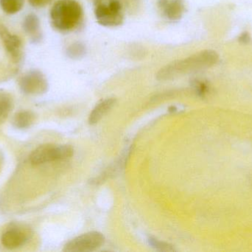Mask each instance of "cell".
I'll return each instance as SVG.
<instances>
[{"label": "cell", "mask_w": 252, "mask_h": 252, "mask_svg": "<svg viewBox=\"0 0 252 252\" xmlns=\"http://www.w3.org/2000/svg\"><path fill=\"white\" fill-rule=\"evenodd\" d=\"M53 0H28L30 4L35 8H41L48 5Z\"/></svg>", "instance_id": "ac0fdd59"}, {"label": "cell", "mask_w": 252, "mask_h": 252, "mask_svg": "<svg viewBox=\"0 0 252 252\" xmlns=\"http://www.w3.org/2000/svg\"><path fill=\"white\" fill-rule=\"evenodd\" d=\"M32 235V230L29 226L21 223H11L1 235V244L7 250H16L25 245Z\"/></svg>", "instance_id": "5b68a950"}, {"label": "cell", "mask_w": 252, "mask_h": 252, "mask_svg": "<svg viewBox=\"0 0 252 252\" xmlns=\"http://www.w3.org/2000/svg\"><path fill=\"white\" fill-rule=\"evenodd\" d=\"M95 4L94 16L100 25L117 27L124 23V5L121 0H109L107 3L101 1Z\"/></svg>", "instance_id": "277c9868"}, {"label": "cell", "mask_w": 252, "mask_h": 252, "mask_svg": "<svg viewBox=\"0 0 252 252\" xmlns=\"http://www.w3.org/2000/svg\"><path fill=\"white\" fill-rule=\"evenodd\" d=\"M87 54V47L85 44L80 41L72 43L66 48V55L73 60H79Z\"/></svg>", "instance_id": "5bb4252c"}, {"label": "cell", "mask_w": 252, "mask_h": 252, "mask_svg": "<svg viewBox=\"0 0 252 252\" xmlns=\"http://www.w3.org/2000/svg\"><path fill=\"white\" fill-rule=\"evenodd\" d=\"M22 27L25 32L31 36L32 42L41 41L42 34L40 28L39 18L34 13L28 14L24 19Z\"/></svg>", "instance_id": "30bf717a"}, {"label": "cell", "mask_w": 252, "mask_h": 252, "mask_svg": "<svg viewBox=\"0 0 252 252\" xmlns=\"http://www.w3.org/2000/svg\"><path fill=\"white\" fill-rule=\"evenodd\" d=\"M13 108V101L10 95L0 92V125L6 121Z\"/></svg>", "instance_id": "4fadbf2b"}, {"label": "cell", "mask_w": 252, "mask_h": 252, "mask_svg": "<svg viewBox=\"0 0 252 252\" xmlns=\"http://www.w3.org/2000/svg\"><path fill=\"white\" fill-rule=\"evenodd\" d=\"M50 21L56 31L72 32L84 21V10L77 0H58L50 10Z\"/></svg>", "instance_id": "7a4b0ae2"}, {"label": "cell", "mask_w": 252, "mask_h": 252, "mask_svg": "<svg viewBox=\"0 0 252 252\" xmlns=\"http://www.w3.org/2000/svg\"><path fill=\"white\" fill-rule=\"evenodd\" d=\"M148 243H149V245L152 248L158 252H169L176 251L174 248H173V246L170 245V244H167V243L158 241L156 238H151V237L148 239Z\"/></svg>", "instance_id": "2e32d148"}, {"label": "cell", "mask_w": 252, "mask_h": 252, "mask_svg": "<svg viewBox=\"0 0 252 252\" xmlns=\"http://www.w3.org/2000/svg\"><path fill=\"white\" fill-rule=\"evenodd\" d=\"M251 38H250V34L248 33L244 32L241 34V36L239 37L240 42L243 44H247L250 42Z\"/></svg>", "instance_id": "d6986e66"}, {"label": "cell", "mask_w": 252, "mask_h": 252, "mask_svg": "<svg viewBox=\"0 0 252 252\" xmlns=\"http://www.w3.org/2000/svg\"><path fill=\"white\" fill-rule=\"evenodd\" d=\"M35 121V115L31 111H20L15 115L13 124L16 128L27 129L31 127Z\"/></svg>", "instance_id": "7c38bea8"}, {"label": "cell", "mask_w": 252, "mask_h": 252, "mask_svg": "<svg viewBox=\"0 0 252 252\" xmlns=\"http://www.w3.org/2000/svg\"><path fill=\"white\" fill-rule=\"evenodd\" d=\"M74 149L69 145L43 144L32 151L30 161L32 165L67 159L73 155Z\"/></svg>", "instance_id": "3957f363"}, {"label": "cell", "mask_w": 252, "mask_h": 252, "mask_svg": "<svg viewBox=\"0 0 252 252\" xmlns=\"http://www.w3.org/2000/svg\"><path fill=\"white\" fill-rule=\"evenodd\" d=\"M19 87L25 94L37 96L45 93L48 90L49 84L41 71L32 70L21 78Z\"/></svg>", "instance_id": "52a82bcc"}, {"label": "cell", "mask_w": 252, "mask_h": 252, "mask_svg": "<svg viewBox=\"0 0 252 252\" xmlns=\"http://www.w3.org/2000/svg\"><path fill=\"white\" fill-rule=\"evenodd\" d=\"M219 61V55L214 50H205L185 59L172 62L158 71V81H170L182 75L208 69Z\"/></svg>", "instance_id": "6da1fadb"}, {"label": "cell", "mask_w": 252, "mask_h": 252, "mask_svg": "<svg viewBox=\"0 0 252 252\" xmlns=\"http://www.w3.org/2000/svg\"><path fill=\"white\" fill-rule=\"evenodd\" d=\"M94 1L95 4H97V3L101 2V1H104V0H93Z\"/></svg>", "instance_id": "ffe728a7"}, {"label": "cell", "mask_w": 252, "mask_h": 252, "mask_svg": "<svg viewBox=\"0 0 252 252\" xmlns=\"http://www.w3.org/2000/svg\"><path fill=\"white\" fill-rule=\"evenodd\" d=\"M0 39L12 61L19 63L23 57V45L19 36L11 34L7 27L0 23Z\"/></svg>", "instance_id": "ba28073f"}, {"label": "cell", "mask_w": 252, "mask_h": 252, "mask_svg": "<svg viewBox=\"0 0 252 252\" xmlns=\"http://www.w3.org/2000/svg\"><path fill=\"white\" fill-rule=\"evenodd\" d=\"M116 104V99L113 98L106 99L99 102L93 109L89 118L90 124H97Z\"/></svg>", "instance_id": "8fae6325"}, {"label": "cell", "mask_w": 252, "mask_h": 252, "mask_svg": "<svg viewBox=\"0 0 252 252\" xmlns=\"http://www.w3.org/2000/svg\"><path fill=\"white\" fill-rule=\"evenodd\" d=\"M157 6L161 16L170 22L179 21L185 13L184 0H158Z\"/></svg>", "instance_id": "9c48e42d"}, {"label": "cell", "mask_w": 252, "mask_h": 252, "mask_svg": "<svg viewBox=\"0 0 252 252\" xmlns=\"http://www.w3.org/2000/svg\"><path fill=\"white\" fill-rule=\"evenodd\" d=\"M25 0H0V7L4 13L15 14L22 10Z\"/></svg>", "instance_id": "9a60e30c"}, {"label": "cell", "mask_w": 252, "mask_h": 252, "mask_svg": "<svg viewBox=\"0 0 252 252\" xmlns=\"http://www.w3.org/2000/svg\"><path fill=\"white\" fill-rule=\"evenodd\" d=\"M105 237L98 232H90L74 238L64 246L63 252H87L97 250L104 244Z\"/></svg>", "instance_id": "8992f818"}, {"label": "cell", "mask_w": 252, "mask_h": 252, "mask_svg": "<svg viewBox=\"0 0 252 252\" xmlns=\"http://www.w3.org/2000/svg\"><path fill=\"white\" fill-rule=\"evenodd\" d=\"M192 86L197 94L199 96H204L208 92V85L202 80L195 79L192 81Z\"/></svg>", "instance_id": "e0dca14e"}]
</instances>
